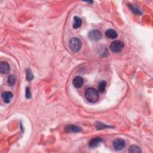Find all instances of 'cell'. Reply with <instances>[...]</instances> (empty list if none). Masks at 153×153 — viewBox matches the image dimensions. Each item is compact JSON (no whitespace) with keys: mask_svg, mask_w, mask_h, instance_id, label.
I'll return each instance as SVG.
<instances>
[{"mask_svg":"<svg viewBox=\"0 0 153 153\" xmlns=\"http://www.w3.org/2000/svg\"><path fill=\"white\" fill-rule=\"evenodd\" d=\"M85 97L89 102L94 103L98 101L99 98V94L98 92L95 89L89 88L85 92Z\"/></svg>","mask_w":153,"mask_h":153,"instance_id":"1","label":"cell"},{"mask_svg":"<svg viewBox=\"0 0 153 153\" xmlns=\"http://www.w3.org/2000/svg\"><path fill=\"white\" fill-rule=\"evenodd\" d=\"M69 46L72 51L77 53L81 47V41L77 37H73L69 41Z\"/></svg>","mask_w":153,"mask_h":153,"instance_id":"2","label":"cell"},{"mask_svg":"<svg viewBox=\"0 0 153 153\" xmlns=\"http://www.w3.org/2000/svg\"><path fill=\"white\" fill-rule=\"evenodd\" d=\"M124 48V43L121 41L115 40L111 43L110 49L114 53L120 52Z\"/></svg>","mask_w":153,"mask_h":153,"instance_id":"3","label":"cell"},{"mask_svg":"<svg viewBox=\"0 0 153 153\" xmlns=\"http://www.w3.org/2000/svg\"><path fill=\"white\" fill-rule=\"evenodd\" d=\"M113 147L117 151H121L126 147V142L122 138H117L113 141Z\"/></svg>","mask_w":153,"mask_h":153,"instance_id":"4","label":"cell"},{"mask_svg":"<svg viewBox=\"0 0 153 153\" xmlns=\"http://www.w3.org/2000/svg\"><path fill=\"white\" fill-rule=\"evenodd\" d=\"M64 130L66 133H78L82 130V129L75 125L68 124L65 127Z\"/></svg>","mask_w":153,"mask_h":153,"instance_id":"5","label":"cell"},{"mask_svg":"<svg viewBox=\"0 0 153 153\" xmlns=\"http://www.w3.org/2000/svg\"><path fill=\"white\" fill-rule=\"evenodd\" d=\"M89 37L94 41H98L102 38L101 33L98 30H92L88 34Z\"/></svg>","mask_w":153,"mask_h":153,"instance_id":"6","label":"cell"},{"mask_svg":"<svg viewBox=\"0 0 153 153\" xmlns=\"http://www.w3.org/2000/svg\"><path fill=\"white\" fill-rule=\"evenodd\" d=\"M102 142H103V140L101 137H94L92 139V140H90L89 145L90 148H94L99 146Z\"/></svg>","mask_w":153,"mask_h":153,"instance_id":"7","label":"cell"},{"mask_svg":"<svg viewBox=\"0 0 153 153\" xmlns=\"http://www.w3.org/2000/svg\"><path fill=\"white\" fill-rule=\"evenodd\" d=\"M2 99L4 102L6 104H8L11 102V99L13 98V94L10 92H4L1 94Z\"/></svg>","mask_w":153,"mask_h":153,"instance_id":"8","label":"cell"},{"mask_svg":"<svg viewBox=\"0 0 153 153\" xmlns=\"http://www.w3.org/2000/svg\"><path fill=\"white\" fill-rule=\"evenodd\" d=\"M84 83V79L81 76H77L75 77L73 81V86L75 88H80Z\"/></svg>","mask_w":153,"mask_h":153,"instance_id":"9","label":"cell"},{"mask_svg":"<svg viewBox=\"0 0 153 153\" xmlns=\"http://www.w3.org/2000/svg\"><path fill=\"white\" fill-rule=\"evenodd\" d=\"M10 71V67L6 62H1L0 63V72L3 74H8Z\"/></svg>","mask_w":153,"mask_h":153,"instance_id":"10","label":"cell"},{"mask_svg":"<svg viewBox=\"0 0 153 153\" xmlns=\"http://www.w3.org/2000/svg\"><path fill=\"white\" fill-rule=\"evenodd\" d=\"M105 35L106 36L107 38H109V39H115L118 37V34L117 32L112 29H109L106 32H105Z\"/></svg>","mask_w":153,"mask_h":153,"instance_id":"11","label":"cell"},{"mask_svg":"<svg viewBox=\"0 0 153 153\" xmlns=\"http://www.w3.org/2000/svg\"><path fill=\"white\" fill-rule=\"evenodd\" d=\"M82 23L81 20L78 16H75L73 21V27L74 29H78L81 26Z\"/></svg>","mask_w":153,"mask_h":153,"instance_id":"12","label":"cell"},{"mask_svg":"<svg viewBox=\"0 0 153 153\" xmlns=\"http://www.w3.org/2000/svg\"><path fill=\"white\" fill-rule=\"evenodd\" d=\"M106 82L105 81H102L100 82V84L98 87V90H99V93H103L105 92V88H106Z\"/></svg>","mask_w":153,"mask_h":153,"instance_id":"13","label":"cell"},{"mask_svg":"<svg viewBox=\"0 0 153 153\" xmlns=\"http://www.w3.org/2000/svg\"><path fill=\"white\" fill-rule=\"evenodd\" d=\"M129 8H130L131 11H132L133 13L136 14V15H142V12H141L140 10H139L138 8H137L136 7L132 6V4H129Z\"/></svg>","mask_w":153,"mask_h":153,"instance_id":"14","label":"cell"},{"mask_svg":"<svg viewBox=\"0 0 153 153\" xmlns=\"http://www.w3.org/2000/svg\"><path fill=\"white\" fill-rule=\"evenodd\" d=\"M130 152H141V150L140 148L136 145H131L129 149Z\"/></svg>","mask_w":153,"mask_h":153,"instance_id":"15","label":"cell"},{"mask_svg":"<svg viewBox=\"0 0 153 153\" xmlns=\"http://www.w3.org/2000/svg\"><path fill=\"white\" fill-rule=\"evenodd\" d=\"M15 82H16V80H15V77H14L13 75H10V76L8 77L7 82H8V84L10 86H13V85H15Z\"/></svg>","mask_w":153,"mask_h":153,"instance_id":"16","label":"cell"},{"mask_svg":"<svg viewBox=\"0 0 153 153\" xmlns=\"http://www.w3.org/2000/svg\"><path fill=\"white\" fill-rule=\"evenodd\" d=\"M34 78V75L31 69H27L26 70V79L28 81H31Z\"/></svg>","mask_w":153,"mask_h":153,"instance_id":"17","label":"cell"},{"mask_svg":"<svg viewBox=\"0 0 153 153\" xmlns=\"http://www.w3.org/2000/svg\"><path fill=\"white\" fill-rule=\"evenodd\" d=\"M96 128L98 129V130H102L105 128H111L109 126H106V125H105L104 124H102L101 123L99 122H97L96 124Z\"/></svg>","mask_w":153,"mask_h":153,"instance_id":"18","label":"cell"},{"mask_svg":"<svg viewBox=\"0 0 153 153\" xmlns=\"http://www.w3.org/2000/svg\"><path fill=\"white\" fill-rule=\"evenodd\" d=\"M26 98H27V99H29V98H31V92H30V88L28 87H27L26 89Z\"/></svg>","mask_w":153,"mask_h":153,"instance_id":"19","label":"cell"}]
</instances>
